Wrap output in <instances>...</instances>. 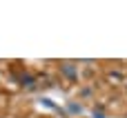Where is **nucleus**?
<instances>
[{"label": "nucleus", "mask_w": 127, "mask_h": 118, "mask_svg": "<svg viewBox=\"0 0 127 118\" xmlns=\"http://www.w3.org/2000/svg\"><path fill=\"white\" fill-rule=\"evenodd\" d=\"M60 69H63V74H65L69 80H76V67H74V62H65Z\"/></svg>", "instance_id": "obj_1"}]
</instances>
